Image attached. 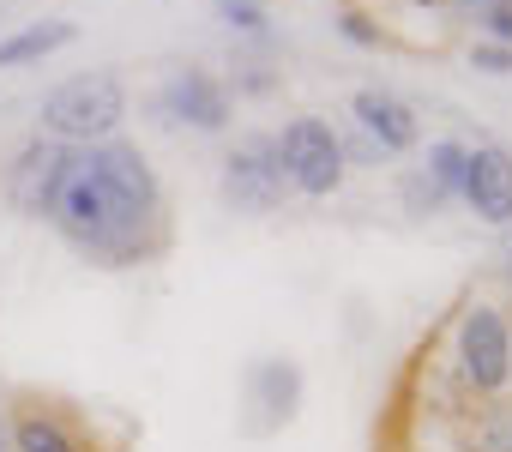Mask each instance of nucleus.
<instances>
[{
  "label": "nucleus",
  "instance_id": "f8f14e48",
  "mask_svg": "<svg viewBox=\"0 0 512 452\" xmlns=\"http://www.w3.org/2000/svg\"><path fill=\"white\" fill-rule=\"evenodd\" d=\"M73 37H79V25H73V19H37V25H19V31L0 37V73L37 67V61H49L55 49H67Z\"/></svg>",
  "mask_w": 512,
  "mask_h": 452
},
{
  "label": "nucleus",
  "instance_id": "f03ea898",
  "mask_svg": "<svg viewBox=\"0 0 512 452\" xmlns=\"http://www.w3.org/2000/svg\"><path fill=\"white\" fill-rule=\"evenodd\" d=\"M121 121H127V85H121V73H73L37 109V133H49L61 145L115 139Z\"/></svg>",
  "mask_w": 512,
  "mask_h": 452
},
{
  "label": "nucleus",
  "instance_id": "aec40b11",
  "mask_svg": "<svg viewBox=\"0 0 512 452\" xmlns=\"http://www.w3.org/2000/svg\"><path fill=\"white\" fill-rule=\"evenodd\" d=\"M476 31H482L488 43H506V49H512V0H494V7L476 19Z\"/></svg>",
  "mask_w": 512,
  "mask_h": 452
},
{
  "label": "nucleus",
  "instance_id": "0eeeda50",
  "mask_svg": "<svg viewBox=\"0 0 512 452\" xmlns=\"http://www.w3.org/2000/svg\"><path fill=\"white\" fill-rule=\"evenodd\" d=\"M458 199L470 205L476 223L488 230H506L512 223V151L482 139V145H464V181H458Z\"/></svg>",
  "mask_w": 512,
  "mask_h": 452
},
{
  "label": "nucleus",
  "instance_id": "423d86ee",
  "mask_svg": "<svg viewBox=\"0 0 512 452\" xmlns=\"http://www.w3.org/2000/svg\"><path fill=\"white\" fill-rule=\"evenodd\" d=\"M151 115H157L163 127H187V133H229L235 97H229V85H223L217 73H205V67H175V73L157 85Z\"/></svg>",
  "mask_w": 512,
  "mask_h": 452
},
{
  "label": "nucleus",
  "instance_id": "20e7f679",
  "mask_svg": "<svg viewBox=\"0 0 512 452\" xmlns=\"http://www.w3.org/2000/svg\"><path fill=\"white\" fill-rule=\"evenodd\" d=\"M278 163H284L290 193H302V199H332V193L344 187V175H350L344 145H338V127L320 121V115L284 121V133H278Z\"/></svg>",
  "mask_w": 512,
  "mask_h": 452
},
{
  "label": "nucleus",
  "instance_id": "5701e85b",
  "mask_svg": "<svg viewBox=\"0 0 512 452\" xmlns=\"http://www.w3.org/2000/svg\"><path fill=\"white\" fill-rule=\"evenodd\" d=\"M506 278H512V223H506Z\"/></svg>",
  "mask_w": 512,
  "mask_h": 452
},
{
  "label": "nucleus",
  "instance_id": "6e6552de",
  "mask_svg": "<svg viewBox=\"0 0 512 452\" xmlns=\"http://www.w3.org/2000/svg\"><path fill=\"white\" fill-rule=\"evenodd\" d=\"M302 392H308V380L290 356H260L247 368V434L290 428L296 410H302Z\"/></svg>",
  "mask_w": 512,
  "mask_h": 452
},
{
  "label": "nucleus",
  "instance_id": "4be33fe9",
  "mask_svg": "<svg viewBox=\"0 0 512 452\" xmlns=\"http://www.w3.org/2000/svg\"><path fill=\"white\" fill-rule=\"evenodd\" d=\"M0 452H13V422H7V410H0Z\"/></svg>",
  "mask_w": 512,
  "mask_h": 452
},
{
  "label": "nucleus",
  "instance_id": "f257e3e1",
  "mask_svg": "<svg viewBox=\"0 0 512 452\" xmlns=\"http://www.w3.org/2000/svg\"><path fill=\"white\" fill-rule=\"evenodd\" d=\"M49 230L91 266L103 272H133L151 266L175 248L169 223V193L139 145L97 139V145H67L55 199H49Z\"/></svg>",
  "mask_w": 512,
  "mask_h": 452
},
{
  "label": "nucleus",
  "instance_id": "1a4fd4ad",
  "mask_svg": "<svg viewBox=\"0 0 512 452\" xmlns=\"http://www.w3.org/2000/svg\"><path fill=\"white\" fill-rule=\"evenodd\" d=\"M61 163H67V145L49 139V133H31L13 163H7V205L19 217H49V199H55V181H61Z\"/></svg>",
  "mask_w": 512,
  "mask_h": 452
},
{
  "label": "nucleus",
  "instance_id": "39448f33",
  "mask_svg": "<svg viewBox=\"0 0 512 452\" xmlns=\"http://www.w3.org/2000/svg\"><path fill=\"white\" fill-rule=\"evenodd\" d=\"M217 193H223L229 211H247V217L278 211L290 199V181H284V163H278V133H241L235 151L223 157Z\"/></svg>",
  "mask_w": 512,
  "mask_h": 452
},
{
  "label": "nucleus",
  "instance_id": "2eb2a0df",
  "mask_svg": "<svg viewBox=\"0 0 512 452\" xmlns=\"http://www.w3.org/2000/svg\"><path fill=\"white\" fill-rule=\"evenodd\" d=\"M338 37L356 43V49H386V43H392V31H386L368 7H356V0H350V7H338Z\"/></svg>",
  "mask_w": 512,
  "mask_h": 452
},
{
  "label": "nucleus",
  "instance_id": "6ab92c4d",
  "mask_svg": "<svg viewBox=\"0 0 512 452\" xmlns=\"http://www.w3.org/2000/svg\"><path fill=\"white\" fill-rule=\"evenodd\" d=\"M470 67H476V73H494V79H506V73H512V49H506V43H488V37H476V43H470Z\"/></svg>",
  "mask_w": 512,
  "mask_h": 452
},
{
  "label": "nucleus",
  "instance_id": "412c9836",
  "mask_svg": "<svg viewBox=\"0 0 512 452\" xmlns=\"http://www.w3.org/2000/svg\"><path fill=\"white\" fill-rule=\"evenodd\" d=\"M452 7H458V13H464V19H470V25H476V19H482V13H488V7H494V0H452Z\"/></svg>",
  "mask_w": 512,
  "mask_h": 452
},
{
  "label": "nucleus",
  "instance_id": "4468645a",
  "mask_svg": "<svg viewBox=\"0 0 512 452\" xmlns=\"http://www.w3.org/2000/svg\"><path fill=\"white\" fill-rule=\"evenodd\" d=\"M217 19L235 31V37H253V43H272V19H266V0H217Z\"/></svg>",
  "mask_w": 512,
  "mask_h": 452
},
{
  "label": "nucleus",
  "instance_id": "7ed1b4c3",
  "mask_svg": "<svg viewBox=\"0 0 512 452\" xmlns=\"http://www.w3.org/2000/svg\"><path fill=\"white\" fill-rule=\"evenodd\" d=\"M452 368L458 386L476 398H506L512 392V314L488 296H470L452 320Z\"/></svg>",
  "mask_w": 512,
  "mask_h": 452
},
{
  "label": "nucleus",
  "instance_id": "f3484780",
  "mask_svg": "<svg viewBox=\"0 0 512 452\" xmlns=\"http://www.w3.org/2000/svg\"><path fill=\"white\" fill-rule=\"evenodd\" d=\"M229 97H272L278 91V73L266 61H235V79H223Z\"/></svg>",
  "mask_w": 512,
  "mask_h": 452
},
{
  "label": "nucleus",
  "instance_id": "9b49d317",
  "mask_svg": "<svg viewBox=\"0 0 512 452\" xmlns=\"http://www.w3.org/2000/svg\"><path fill=\"white\" fill-rule=\"evenodd\" d=\"M7 422H13V452H85L79 428H73L55 404H43V398L19 404Z\"/></svg>",
  "mask_w": 512,
  "mask_h": 452
},
{
  "label": "nucleus",
  "instance_id": "b1692460",
  "mask_svg": "<svg viewBox=\"0 0 512 452\" xmlns=\"http://www.w3.org/2000/svg\"><path fill=\"white\" fill-rule=\"evenodd\" d=\"M410 7H452V0H410Z\"/></svg>",
  "mask_w": 512,
  "mask_h": 452
},
{
  "label": "nucleus",
  "instance_id": "a211bd4d",
  "mask_svg": "<svg viewBox=\"0 0 512 452\" xmlns=\"http://www.w3.org/2000/svg\"><path fill=\"white\" fill-rule=\"evenodd\" d=\"M338 145H344V163H350V169H380V163H386V151H380L362 127H338Z\"/></svg>",
  "mask_w": 512,
  "mask_h": 452
},
{
  "label": "nucleus",
  "instance_id": "dca6fc26",
  "mask_svg": "<svg viewBox=\"0 0 512 452\" xmlns=\"http://www.w3.org/2000/svg\"><path fill=\"white\" fill-rule=\"evenodd\" d=\"M398 199H404V211H410V217H434V211H446V205H452V199H446V193H440L422 169H404Z\"/></svg>",
  "mask_w": 512,
  "mask_h": 452
},
{
  "label": "nucleus",
  "instance_id": "ddd939ff",
  "mask_svg": "<svg viewBox=\"0 0 512 452\" xmlns=\"http://www.w3.org/2000/svg\"><path fill=\"white\" fill-rule=\"evenodd\" d=\"M416 169H422L446 199H458V181H464V145H458V139H434V145L422 151V163H416Z\"/></svg>",
  "mask_w": 512,
  "mask_h": 452
},
{
  "label": "nucleus",
  "instance_id": "9d476101",
  "mask_svg": "<svg viewBox=\"0 0 512 452\" xmlns=\"http://www.w3.org/2000/svg\"><path fill=\"white\" fill-rule=\"evenodd\" d=\"M350 121H356L386 157H404V151L422 145V121H416V109H410L404 97L380 91V85H362V91L350 97Z\"/></svg>",
  "mask_w": 512,
  "mask_h": 452
}]
</instances>
